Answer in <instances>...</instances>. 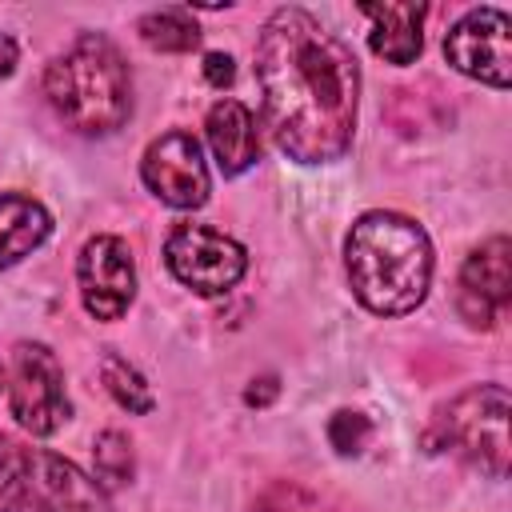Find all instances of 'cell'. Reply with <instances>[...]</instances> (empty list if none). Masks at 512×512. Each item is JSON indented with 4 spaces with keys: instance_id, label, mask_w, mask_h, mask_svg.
Wrapping results in <instances>:
<instances>
[{
    "instance_id": "cell-20",
    "label": "cell",
    "mask_w": 512,
    "mask_h": 512,
    "mask_svg": "<svg viewBox=\"0 0 512 512\" xmlns=\"http://www.w3.org/2000/svg\"><path fill=\"white\" fill-rule=\"evenodd\" d=\"M232 76H236V68H232V56H228V52H208V56H204V80H208L212 88L232 84Z\"/></svg>"
},
{
    "instance_id": "cell-7",
    "label": "cell",
    "mask_w": 512,
    "mask_h": 512,
    "mask_svg": "<svg viewBox=\"0 0 512 512\" xmlns=\"http://www.w3.org/2000/svg\"><path fill=\"white\" fill-rule=\"evenodd\" d=\"M444 56L456 72L492 84V88H508L512 80V20L500 8H472L464 12L448 36H444Z\"/></svg>"
},
{
    "instance_id": "cell-13",
    "label": "cell",
    "mask_w": 512,
    "mask_h": 512,
    "mask_svg": "<svg viewBox=\"0 0 512 512\" xmlns=\"http://www.w3.org/2000/svg\"><path fill=\"white\" fill-rule=\"evenodd\" d=\"M360 12L372 20L368 44L376 56L388 64H412L420 56V24H424V4L400 0V4H360Z\"/></svg>"
},
{
    "instance_id": "cell-22",
    "label": "cell",
    "mask_w": 512,
    "mask_h": 512,
    "mask_svg": "<svg viewBox=\"0 0 512 512\" xmlns=\"http://www.w3.org/2000/svg\"><path fill=\"white\" fill-rule=\"evenodd\" d=\"M0 388H4V368H0Z\"/></svg>"
},
{
    "instance_id": "cell-10",
    "label": "cell",
    "mask_w": 512,
    "mask_h": 512,
    "mask_svg": "<svg viewBox=\"0 0 512 512\" xmlns=\"http://www.w3.org/2000/svg\"><path fill=\"white\" fill-rule=\"evenodd\" d=\"M20 512H108V500L104 488L84 476L72 460L44 448H28Z\"/></svg>"
},
{
    "instance_id": "cell-6",
    "label": "cell",
    "mask_w": 512,
    "mask_h": 512,
    "mask_svg": "<svg viewBox=\"0 0 512 512\" xmlns=\"http://www.w3.org/2000/svg\"><path fill=\"white\" fill-rule=\"evenodd\" d=\"M164 264L184 288H192L200 296H220L244 276L248 256L232 236H224V232H216L208 224L184 220V224H176L168 232Z\"/></svg>"
},
{
    "instance_id": "cell-3",
    "label": "cell",
    "mask_w": 512,
    "mask_h": 512,
    "mask_svg": "<svg viewBox=\"0 0 512 512\" xmlns=\"http://www.w3.org/2000/svg\"><path fill=\"white\" fill-rule=\"evenodd\" d=\"M44 96L68 128L84 136H108L132 112V76L108 36L84 32L60 56H52L44 72Z\"/></svg>"
},
{
    "instance_id": "cell-19",
    "label": "cell",
    "mask_w": 512,
    "mask_h": 512,
    "mask_svg": "<svg viewBox=\"0 0 512 512\" xmlns=\"http://www.w3.org/2000/svg\"><path fill=\"white\" fill-rule=\"evenodd\" d=\"M328 440H332V448H336L340 456H356V452H364V444L372 440V424H368L364 412H336V416L328 420Z\"/></svg>"
},
{
    "instance_id": "cell-8",
    "label": "cell",
    "mask_w": 512,
    "mask_h": 512,
    "mask_svg": "<svg viewBox=\"0 0 512 512\" xmlns=\"http://www.w3.org/2000/svg\"><path fill=\"white\" fill-rule=\"evenodd\" d=\"M140 176H144V188L168 204V208H200L212 192V180H208V164H204V152H200V140L192 132H164L156 136L148 148H144V160H140Z\"/></svg>"
},
{
    "instance_id": "cell-18",
    "label": "cell",
    "mask_w": 512,
    "mask_h": 512,
    "mask_svg": "<svg viewBox=\"0 0 512 512\" xmlns=\"http://www.w3.org/2000/svg\"><path fill=\"white\" fill-rule=\"evenodd\" d=\"M24 472H28V448H20L16 440H0V512H20Z\"/></svg>"
},
{
    "instance_id": "cell-9",
    "label": "cell",
    "mask_w": 512,
    "mask_h": 512,
    "mask_svg": "<svg viewBox=\"0 0 512 512\" xmlns=\"http://www.w3.org/2000/svg\"><path fill=\"white\" fill-rule=\"evenodd\" d=\"M76 284L88 316L120 320L136 300V264L120 236H92L76 260Z\"/></svg>"
},
{
    "instance_id": "cell-16",
    "label": "cell",
    "mask_w": 512,
    "mask_h": 512,
    "mask_svg": "<svg viewBox=\"0 0 512 512\" xmlns=\"http://www.w3.org/2000/svg\"><path fill=\"white\" fill-rule=\"evenodd\" d=\"M100 380H104L108 396H112L124 412H132V416L152 412V388H148V380H144L140 368L128 364L120 352H108V356L100 360Z\"/></svg>"
},
{
    "instance_id": "cell-4",
    "label": "cell",
    "mask_w": 512,
    "mask_h": 512,
    "mask_svg": "<svg viewBox=\"0 0 512 512\" xmlns=\"http://www.w3.org/2000/svg\"><path fill=\"white\" fill-rule=\"evenodd\" d=\"M508 412H512V396L504 384H476L468 392H460L456 400H448L436 416V436L464 460H472L476 468H484L488 476H504L508 472Z\"/></svg>"
},
{
    "instance_id": "cell-15",
    "label": "cell",
    "mask_w": 512,
    "mask_h": 512,
    "mask_svg": "<svg viewBox=\"0 0 512 512\" xmlns=\"http://www.w3.org/2000/svg\"><path fill=\"white\" fill-rule=\"evenodd\" d=\"M140 40L156 52H192L200 44V24L192 20L188 8H160V12H148L140 16L136 24Z\"/></svg>"
},
{
    "instance_id": "cell-14",
    "label": "cell",
    "mask_w": 512,
    "mask_h": 512,
    "mask_svg": "<svg viewBox=\"0 0 512 512\" xmlns=\"http://www.w3.org/2000/svg\"><path fill=\"white\" fill-rule=\"evenodd\" d=\"M52 232V216L24 192H0V268L32 256Z\"/></svg>"
},
{
    "instance_id": "cell-17",
    "label": "cell",
    "mask_w": 512,
    "mask_h": 512,
    "mask_svg": "<svg viewBox=\"0 0 512 512\" xmlns=\"http://www.w3.org/2000/svg\"><path fill=\"white\" fill-rule=\"evenodd\" d=\"M92 456H96V476H100L108 488H116V484H128V480H132V444H128V436H124V432H116V428L100 432V436H96Z\"/></svg>"
},
{
    "instance_id": "cell-1",
    "label": "cell",
    "mask_w": 512,
    "mask_h": 512,
    "mask_svg": "<svg viewBox=\"0 0 512 512\" xmlns=\"http://www.w3.org/2000/svg\"><path fill=\"white\" fill-rule=\"evenodd\" d=\"M260 116L284 156L332 164L348 152L360 108V64L304 8H276L256 40Z\"/></svg>"
},
{
    "instance_id": "cell-5",
    "label": "cell",
    "mask_w": 512,
    "mask_h": 512,
    "mask_svg": "<svg viewBox=\"0 0 512 512\" xmlns=\"http://www.w3.org/2000/svg\"><path fill=\"white\" fill-rule=\"evenodd\" d=\"M4 392L8 412L16 424L32 436H52L68 420V392H64V368L48 344H16L4 368Z\"/></svg>"
},
{
    "instance_id": "cell-11",
    "label": "cell",
    "mask_w": 512,
    "mask_h": 512,
    "mask_svg": "<svg viewBox=\"0 0 512 512\" xmlns=\"http://www.w3.org/2000/svg\"><path fill=\"white\" fill-rule=\"evenodd\" d=\"M512 244L508 236L484 240L460 268L456 284V308L472 328H488L512 300V268H508Z\"/></svg>"
},
{
    "instance_id": "cell-21",
    "label": "cell",
    "mask_w": 512,
    "mask_h": 512,
    "mask_svg": "<svg viewBox=\"0 0 512 512\" xmlns=\"http://www.w3.org/2000/svg\"><path fill=\"white\" fill-rule=\"evenodd\" d=\"M16 56H20L16 40H12L8 32H0V80H4V76H12V68H16Z\"/></svg>"
},
{
    "instance_id": "cell-2",
    "label": "cell",
    "mask_w": 512,
    "mask_h": 512,
    "mask_svg": "<svg viewBox=\"0 0 512 512\" xmlns=\"http://www.w3.org/2000/svg\"><path fill=\"white\" fill-rule=\"evenodd\" d=\"M344 268L356 300L376 316H404L428 296V232L400 212H364L344 240Z\"/></svg>"
},
{
    "instance_id": "cell-12",
    "label": "cell",
    "mask_w": 512,
    "mask_h": 512,
    "mask_svg": "<svg viewBox=\"0 0 512 512\" xmlns=\"http://www.w3.org/2000/svg\"><path fill=\"white\" fill-rule=\"evenodd\" d=\"M204 132H208L212 156H216V164H220L224 176H240L244 168L256 164V156H260V132H256V116L240 100H216L208 108Z\"/></svg>"
}]
</instances>
